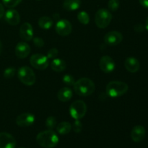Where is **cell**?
Returning <instances> with one entry per match:
<instances>
[{
  "label": "cell",
  "mask_w": 148,
  "mask_h": 148,
  "mask_svg": "<svg viewBox=\"0 0 148 148\" xmlns=\"http://www.w3.org/2000/svg\"><path fill=\"white\" fill-rule=\"evenodd\" d=\"M33 43L38 48H42L44 46V40L41 38L36 37L33 38Z\"/></svg>",
  "instance_id": "31"
},
{
  "label": "cell",
  "mask_w": 148,
  "mask_h": 148,
  "mask_svg": "<svg viewBox=\"0 0 148 148\" xmlns=\"http://www.w3.org/2000/svg\"><path fill=\"white\" fill-rule=\"evenodd\" d=\"M146 130L142 125H137L133 127L131 132V138L135 143H140L145 137Z\"/></svg>",
  "instance_id": "16"
},
{
  "label": "cell",
  "mask_w": 148,
  "mask_h": 148,
  "mask_svg": "<svg viewBox=\"0 0 148 148\" xmlns=\"http://www.w3.org/2000/svg\"><path fill=\"white\" fill-rule=\"evenodd\" d=\"M99 66L101 70L104 73H111L115 69V62L109 56H103L101 58L99 62Z\"/></svg>",
  "instance_id": "10"
},
{
  "label": "cell",
  "mask_w": 148,
  "mask_h": 148,
  "mask_svg": "<svg viewBox=\"0 0 148 148\" xmlns=\"http://www.w3.org/2000/svg\"><path fill=\"white\" fill-rule=\"evenodd\" d=\"M112 20V14L106 9H100L95 15V25L99 28L103 29L108 27Z\"/></svg>",
  "instance_id": "5"
},
{
  "label": "cell",
  "mask_w": 148,
  "mask_h": 148,
  "mask_svg": "<svg viewBox=\"0 0 148 148\" xmlns=\"http://www.w3.org/2000/svg\"><path fill=\"white\" fill-rule=\"evenodd\" d=\"M128 85L125 82L121 81H111L107 85L106 91L108 96L118 98L124 95L128 91Z\"/></svg>",
  "instance_id": "3"
},
{
  "label": "cell",
  "mask_w": 148,
  "mask_h": 148,
  "mask_svg": "<svg viewBox=\"0 0 148 148\" xmlns=\"http://www.w3.org/2000/svg\"><path fill=\"white\" fill-rule=\"evenodd\" d=\"M19 148H25V147H19Z\"/></svg>",
  "instance_id": "38"
},
{
  "label": "cell",
  "mask_w": 148,
  "mask_h": 148,
  "mask_svg": "<svg viewBox=\"0 0 148 148\" xmlns=\"http://www.w3.org/2000/svg\"><path fill=\"white\" fill-rule=\"evenodd\" d=\"M145 28L148 30V16H147V19H146V20H145Z\"/></svg>",
  "instance_id": "35"
},
{
  "label": "cell",
  "mask_w": 148,
  "mask_h": 148,
  "mask_svg": "<svg viewBox=\"0 0 148 148\" xmlns=\"http://www.w3.org/2000/svg\"><path fill=\"white\" fill-rule=\"evenodd\" d=\"M72 128L73 129L74 132L75 133H80L82 130V124L79 120H75L73 123V125L72 126Z\"/></svg>",
  "instance_id": "29"
},
{
  "label": "cell",
  "mask_w": 148,
  "mask_h": 148,
  "mask_svg": "<svg viewBox=\"0 0 148 148\" xmlns=\"http://www.w3.org/2000/svg\"><path fill=\"white\" fill-rule=\"evenodd\" d=\"M123 40V36L119 31H110L104 36V42L110 46H115Z\"/></svg>",
  "instance_id": "9"
},
{
  "label": "cell",
  "mask_w": 148,
  "mask_h": 148,
  "mask_svg": "<svg viewBox=\"0 0 148 148\" xmlns=\"http://www.w3.org/2000/svg\"><path fill=\"white\" fill-rule=\"evenodd\" d=\"M59 137L53 130H48L38 133L36 137V142L43 148H53L59 143Z\"/></svg>",
  "instance_id": "1"
},
{
  "label": "cell",
  "mask_w": 148,
  "mask_h": 148,
  "mask_svg": "<svg viewBox=\"0 0 148 148\" xmlns=\"http://www.w3.org/2000/svg\"><path fill=\"white\" fill-rule=\"evenodd\" d=\"M58 53H59V51H58L57 49H55V48H53V49H49V51L47 53V57L48 59H54L56 56H58Z\"/></svg>",
  "instance_id": "30"
},
{
  "label": "cell",
  "mask_w": 148,
  "mask_h": 148,
  "mask_svg": "<svg viewBox=\"0 0 148 148\" xmlns=\"http://www.w3.org/2000/svg\"><path fill=\"white\" fill-rule=\"evenodd\" d=\"M16 72L15 68L11 66V67H7V69H5V70L4 71V77L6 79H10V78H12L14 76Z\"/></svg>",
  "instance_id": "28"
},
{
  "label": "cell",
  "mask_w": 148,
  "mask_h": 148,
  "mask_svg": "<svg viewBox=\"0 0 148 148\" xmlns=\"http://www.w3.org/2000/svg\"><path fill=\"white\" fill-rule=\"evenodd\" d=\"M51 68L56 72H62L66 68V63L64 60L61 59H54L51 62Z\"/></svg>",
  "instance_id": "19"
},
{
  "label": "cell",
  "mask_w": 148,
  "mask_h": 148,
  "mask_svg": "<svg viewBox=\"0 0 148 148\" xmlns=\"http://www.w3.org/2000/svg\"><path fill=\"white\" fill-rule=\"evenodd\" d=\"M38 24L41 29L49 30V29L51 28V27L53 26V22L51 17H47V16H43L39 18Z\"/></svg>",
  "instance_id": "21"
},
{
  "label": "cell",
  "mask_w": 148,
  "mask_h": 148,
  "mask_svg": "<svg viewBox=\"0 0 148 148\" xmlns=\"http://www.w3.org/2000/svg\"><path fill=\"white\" fill-rule=\"evenodd\" d=\"M87 112V106L83 101L77 100L71 104L69 107V114L75 120L83 118Z\"/></svg>",
  "instance_id": "6"
},
{
  "label": "cell",
  "mask_w": 148,
  "mask_h": 148,
  "mask_svg": "<svg viewBox=\"0 0 148 148\" xmlns=\"http://www.w3.org/2000/svg\"><path fill=\"white\" fill-rule=\"evenodd\" d=\"M71 130H72V124L67 121H62L56 125V131L62 135L69 134Z\"/></svg>",
  "instance_id": "22"
},
{
  "label": "cell",
  "mask_w": 148,
  "mask_h": 148,
  "mask_svg": "<svg viewBox=\"0 0 148 148\" xmlns=\"http://www.w3.org/2000/svg\"><path fill=\"white\" fill-rule=\"evenodd\" d=\"M142 7L148 9V0H139Z\"/></svg>",
  "instance_id": "33"
},
{
  "label": "cell",
  "mask_w": 148,
  "mask_h": 148,
  "mask_svg": "<svg viewBox=\"0 0 148 148\" xmlns=\"http://www.w3.org/2000/svg\"><path fill=\"white\" fill-rule=\"evenodd\" d=\"M23 0H2V3L6 7L8 8H14L17 7Z\"/></svg>",
  "instance_id": "25"
},
{
  "label": "cell",
  "mask_w": 148,
  "mask_h": 148,
  "mask_svg": "<svg viewBox=\"0 0 148 148\" xmlns=\"http://www.w3.org/2000/svg\"><path fill=\"white\" fill-rule=\"evenodd\" d=\"M62 81L65 85H68V86H73L75 82L74 77L71 75H69V74L64 75V77H62Z\"/></svg>",
  "instance_id": "26"
},
{
  "label": "cell",
  "mask_w": 148,
  "mask_h": 148,
  "mask_svg": "<svg viewBox=\"0 0 148 148\" xmlns=\"http://www.w3.org/2000/svg\"><path fill=\"white\" fill-rule=\"evenodd\" d=\"M20 36L24 41H30L33 38V29L31 24L24 23L20 28Z\"/></svg>",
  "instance_id": "13"
},
{
  "label": "cell",
  "mask_w": 148,
  "mask_h": 148,
  "mask_svg": "<svg viewBox=\"0 0 148 148\" xmlns=\"http://www.w3.org/2000/svg\"><path fill=\"white\" fill-rule=\"evenodd\" d=\"M145 26H143L142 24H137L136 25H134V30H135V32L137 33H143L145 30Z\"/></svg>",
  "instance_id": "32"
},
{
  "label": "cell",
  "mask_w": 148,
  "mask_h": 148,
  "mask_svg": "<svg viewBox=\"0 0 148 148\" xmlns=\"http://www.w3.org/2000/svg\"><path fill=\"white\" fill-rule=\"evenodd\" d=\"M56 32L61 36H67L72 33V25L70 22L65 19L59 20L55 25Z\"/></svg>",
  "instance_id": "8"
},
{
  "label": "cell",
  "mask_w": 148,
  "mask_h": 148,
  "mask_svg": "<svg viewBox=\"0 0 148 148\" xmlns=\"http://www.w3.org/2000/svg\"><path fill=\"white\" fill-rule=\"evenodd\" d=\"M16 140L12 134L0 132V148H15Z\"/></svg>",
  "instance_id": "12"
},
{
  "label": "cell",
  "mask_w": 148,
  "mask_h": 148,
  "mask_svg": "<svg viewBox=\"0 0 148 148\" xmlns=\"http://www.w3.org/2000/svg\"><path fill=\"white\" fill-rule=\"evenodd\" d=\"M30 46L26 42H20L15 46V55L19 59H25L30 53Z\"/></svg>",
  "instance_id": "15"
},
{
  "label": "cell",
  "mask_w": 148,
  "mask_h": 148,
  "mask_svg": "<svg viewBox=\"0 0 148 148\" xmlns=\"http://www.w3.org/2000/svg\"><path fill=\"white\" fill-rule=\"evenodd\" d=\"M35 122V116L31 113H23L16 119V124L20 127H27L33 125Z\"/></svg>",
  "instance_id": "11"
},
{
  "label": "cell",
  "mask_w": 148,
  "mask_h": 148,
  "mask_svg": "<svg viewBox=\"0 0 148 148\" xmlns=\"http://www.w3.org/2000/svg\"><path fill=\"white\" fill-rule=\"evenodd\" d=\"M30 63L33 68L39 70H44L49 66V60L48 57L41 53H35L30 59Z\"/></svg>",
  "instance_id": "7"
},
{
  "label": "cell",
  "mask_w": 148,
  "mask_h": 148,
  "mask_svg": "<svg viewBox=\"0 0 148 148\" xmlns=\"http://www.w3.org/2000/svg\"><path fill=\"white\" fill-rule=\"evenodd\" d=\"M120 6L119 0H109L108 2V7L111 11L116 12Z\"/></svg>",
  "instance_id": "27"
},
{
  "label": "cell",
  "mask_w": 148,
  "mask_h": 148,
  "mask_svg": "<svg viewBox=\"0 0 148 148\" xmlns=\"http://www.w3.org/2000/svg\"><path fill=\"white\" fill-rule=\"evenodd\" d=\"M5 21L10 25H17L20 22V16L18 12L14 9H10L4 12Z\"/></svg>",
  "instance_id": "14"
},
{
  "label": "cell",
  "mask_w": 148,
  "mask_h": 148,
  "mask_svg": "<svg viewBox=\"0 0 148 148\" xmlns=\"http://www.w3.org/2000/svg\"><path fill=\"white\" fill-rule=\"evenodd\" d=\"M74 91L81 97H87L94 92L95 85L93 81L87 77H82L77 80L73 85Z\"/></svg>",
  "instance_id": "2"
},
{
  "label": "cell",
  "mask_w": 148,
  "mask_h": 148,
  "mask_svg": "<svg viewBox=\"0 0 148 148\" xmlns=\"http://www.w3.org/2000/svg\"><path fill=\"white\" fill-rule=\"evenodd\" d=\"M57 125V121H56V119L53 116H49L46 120V127L49 130H52L56 127Z\"/></svg>",
  "instance_id": "24"
},
{
  "label": "cell",
  "mask_w": 148,
  "mask_h": 148,
  "mask_svg": "<svg viewBox=\"0 0 148 148\" xmlns=\"http://www.w3.org/2000/svg\"><path fill=\"white\" fill-rule=\"evenodd\" d=\"M17 77L20 82L27 86L34 85L36 80L35 72L29 66H25L20 67L17 72Z\"/></svg>",
  "instance_id": "4"
},
{
  "label": "cell",
  "mask_w": 148,
  "mask_h": 148,
  "mask_svg": "<svg viewBox=\"0 0 148 148\" xmlns=\"http://www.w3.org/2000/svg\"><path fill=\"white\" fill-rule=\"evenodd\" d=\"M4 15V6L0 3V19Z\"/></svg>",
  "instance_id": "34"
},
{
  "label": "cell",
  "mask_w": 148,
  "mask_h": 148,
  "mask_svg": "<svg viewBox=\"0 0 148 148\" xmlns=\"http://www.w3.org/2000/svg\"><path fill=\"white\" fill-rule=\"evenodd\" d=\"M126 69L131 73H135L140 69V64L139 61L134 57H128L124 62Z\"/></svg>",
  "instance_id": "17"
},
{
  "label": "cell",
  "mask_w": 148,
  "mask_h": 148,
  "mask_svg": "<svg viewBox=\"0 0 148 148\" xmlns=\"http://www.w3.org/2000/svg\"><path fill=\"white\" fill-rule=\"evenodd\" d=\"M1 51H2V43H1V40H0V53H1Z\"/></svg>",
  "instance_id": "36"
},
{
  "label": "cell",
  "mask_w": 148,
  "mask_h": 148,
  "mask_svg": "<svg viewBox=\"0 0 148 148\" xmlns=\"http://www.w3.org/2000/svg\"><path fill=\"white\" fill-rule=\"evenodd\" d=\"M77 20L83 25H88L90 23V16L86 12H79L77 14Z\"/></svg>",
  "instance_id": "23"
},
{
  "label": "cell",
  "mask_w": 148,
  "mask_h": 148,
  "mask_svg": "<svg viewBox=\"0 0 148 148\" xmlns=\"http://www.w3.org/2000/svg\"><path fill=\"white\" fill-rule=\"evenodd\" d=\"M81 5L80 0H64L63 7L67 11H75L78 10Z\"/></svg>",
  "instance_id": "20"
},
{
  "label": "cell",
  "mask_w": 148,
  "mask_h": 148,
  "mask_svg": "<svg viewBox=\"0 0 148 148\" xmlns=\"http://www.w3.org/2000/svg\"><path fill=\"white\" fill-rule=\"evenodd\" d=\"M36 1H42V0H36Z\"/></svg>",
  "instance_id": "37"
},
{
  "label": "cell",
  "mask_w": 148,
  "mask_h": 148,
  "mask_svg": "<svg viewBox=\"0 0 148 148\" xmlns=\"http://www.w3.org/2000/svg\"><path fill=\"white\" fill-rule=\"evenodd\" d=\"M73 95V92L72 90L68 87H64L62 88L58 91L57 92V98L62 102H67Z\"/></svg>",
  "instance_id": "18"
}]
</instances>
